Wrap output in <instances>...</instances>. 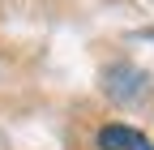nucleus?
Here are the masks:
<instances>
[{
  "label": "nucleus",
  "instance_id": "1",
  "mask_svg": "<svg viewBox=\"0 0 154 150\" xmlns=\"http://www.w3.org/2000/svg\"><path fill=\"white\" fill-rule=\"evenodd\" d=\"M99 146H103V150H150V142L137 133V129H128V124H107V129H99Z\"/></svg>",
  "mask_w": 154,
  "mask_h": 150
}]
</instances>
